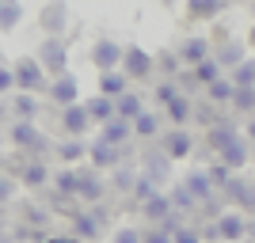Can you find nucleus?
Here are the masks:
<instances>
[{
	"instance_id": "nucleus-1",
	"label": "nucleus",
	"mask_w": 255,
	"mask_h": 243,
	"mask_svg": "<svg viewBox=\"0 0 255 243\" xmlns=\"http://www.w3.org/2000/svg\"><path fill=\"white\" fill-rule=\"evenodd\" d=\"M11 69H15V91L38 95V91H46V87H50V76H46V69L38 65V57H19Z\"/></svg>"
},
{
	"instance_id": "nucleus-2",
	"label": "nucleus",
	"mask_w": 255,
	"mask_h": 243,
	"mask_svg": "<svg viewBox=\"0 0 255 243\" xmlns=\"http://www.w3.org/2000/svg\"><path fill=\"white\" fill-rule=\"evenodd\" d=\"M38 65L46 69L50 80L65 76L69 73V42H65V38H42V46H38Z\"/></svg>"
},
{
	"instance_id": "nucleus-3",
	"label": "nucleus",
	"mask_w": 255,
	"mask_h": 243,
	"mask_svg": "<svg viewBox=\"0 0 255 243\" xmlns=\"http://www.w3.org/2000/svg\"><path fill=\"white\" fill-rule=\"evenodd\" d=\"M225 201H229V209H240V213H255V182L244 179V175H233V179L225 182L221 190Z\"/></svg>"
},
{
	"instance_id": "nucleus-4",
	"label": "nucleus",
	"mask_w": 255,
	"mask_h": 243,
	"mask_svg": "<svg viewBox=\"0 0 255 243\" xmlns=\"http://www.w3.org/2000/svg\"><path fill=\"white\" fill-rule=\"evenodd\" d=\"M122 57H126V46H118L115 38H96L92 42V65H96L99 73H118L122 69Z\"/></svg>"
},
{
	"instance_id": "nucleus-5",
	"label": "nucleus",
	"mask_w": 255,
	"mask_h": 243,
	"mask_svg": "<svg viewBox=\"0 0 255 243\" xmlns=\"http://www.w3.org/2000/svg\"><path fill=\"white\" fill-rule=\"evenodd\" d=\"M122 73H126L129 84H133V80H149V76L156 73V57H152L149 50H141V46H126V57H122Z\"/></svg>"
},
{
	"instance_id": "nucleus-6",
	"label": "nucleus",
	"mask_w": 255,
	"mask_h": 243,
	"mask_svg": "<svg viewBox=\"0 0 255 243\" xmlns=\"http://www.w3.org/2000/svg\"><path fill=\"white\" fill-rule=\"evenodd\" d=\"M244 232H248V217L240 209L217 213V221H213V236H217L221 243H240V240H244Z\"/></svg>"
},
{
	"instance_id": "nucleus-7",
	"label": "nucleus",
	"mask_w": 255,
	"mask_h": 243,
	"mask_svg": "<svg viewBox=\"0 0 255 243\" xmlns=\"http://www.w3.org/2000/svg\"><path fill=\"white\" fill-rule=\"evenodd\" d=\"M88 163H92L96 171H118L122 163H126V152L115 148V145H107L103 137H96L92 145H88Z\"/></svg>"
},
{
	"instance_id": "nucleus-8",
	"label": "nucleus",
	"mask_w": 255,
	"mask_h": 243,
	"mask_svg": "<svg viewBox=\"0 0 255 243\" xmlns=\"http://www.w3.org/2000/svg\"><path fill=\"white\" fill-rule=\"evenodd\" d=\"M175 53H179V61L187 65V69H198L202 61H210V57H213V42L206 38V34H187Z\"/></svg>"
},
{
	"instance_id": "nucleus-9",
	"label": "nucleus",
	"mask_w": 255,
	"mask_h": 243,
	"mask_svg": "<svg viewBox=\"0 0 255 243\" xmlns=\"http://www.w3.org/2000/svg\"><path fill=\"white\" fill-rule=\"evenodd\" d=\"M8 137L15 141L19 152H42V148H46V133L34 126V122H19V118H15L11 129H8Z\"/></svg>"
},
{
	"instance_id": "nucleus-10",
	"label": "nucleus",
	"mask_w": 255,
	"mask_h": 243,
	"mask_svg": "<svg viewBox=\"0 0 255 243\" xmlns=\"http://www.w3.org/2000/svg\"><path fill=\"white\" fill-rule=\"evenodd\" d=\"M103 217H107L103 205H92V209L73 213V236H76L80 243H84V240H96V236L103 232Z\"/></svg>"
},
{
	"instance_id": "nucleus-11",
	"label": "nucleus",
	"mask_w": 255,
	"mask_h": 243,
	"mask_svg": "<svg viewBox=\"0 0 255 243\" xmlns=\"http://www.w3.org/2000/svg\"><path fill=\"white\" fill-rule=\"evenodd\" d=\"M46 95H50V103L61 106V110L65 106H76L80 103V80H76L73 73H65V76H57V80H50Z\"/></svg>"
},
{
	"instance_id": "nucleus-12",
	"label": "nucleus",
	"mask_w": 255,
	"mask_h": 243,
	"mask_svg": "<svg viewBox=\"0 0 255 243\" xmlns=\"http://www.w3.org/2000/svg\"><path fill=\"white\" fill-rule=\"evenodd\" d=\"M213 61L221 65L225 73H236V69L248 61V42H240V38H221V46L213 50Z\"/></svg>"
},
{
	"instance_id": "nucleus-13",
	"label": "nucleus",
	"mask_w": 255,
	"mask_h": 243,
	"mask_svg": "<svg viewBox=\"0 0 255 243\" xmlns=\"http://www.w3.org/2000/svg\"><path fill=\"white\" fill-rule=\"evenodd\" d=\"M76 171H80V194H76V198L84 201V205H99V201L107 198V182H103V175H99L92 163H88V167H76Z\"/></svg>"
},
{
	"instance_id": "nucleus-14",
	"label": "nucleus",
	"mask_w": 255,
	"mask_h": 243,
	"mask_svg": "<svg viewBox=\"0 0 255 243\" xmlns=\"http://www.w3.org/2000/svg\"><path fill=\"white\" fill-rule=\"evenodd\" d=\"M92 126H96V122H92V114H88L84 103L65 106V110H61V129H65V137H80V141H84V133H88Z\"/></svg>"
},
{
	"instance_id": "nucleus-15",
	"label": "nucleus",
	"mask_w": 255,
	"mask_h": 243,
	"mask_svg": "<svg viewBox=\"0 0 255 243\" xmlns=\"http://www.w3.org/2000/svg\"><path fill=\"white\" fill-rule=\"evenodd\" d=\"M168 160H183L194 152V133L191 129H164V148H160Z\"/></svg>"
},
{
	"instance_id": "nucleus-16",
	"label": "nucleus",
	"mask_w": 255,
	"mask_h": 243,
	"mask_svg": "<svg viewBox=\"0 0 255 243\" xmlns=\"http://www.w3.org/2000/svg\"><path fill=\"white\" fill-rule=\"evenodd\" d=\"M183 186L191 190V198L198 201V205H210V201L217 198V186H213V179H210V171H206V167L191 171V175L183 179Z\"/></svg>"
},
{
	"instance_id": "nucleus-17",
	"label": "nucleus",
	"mask_w": 255,
	"mask_h": 243,
	"mask_svg": "<svg viewBox=\"0 0 255 243\" xmlns=\"http://www.w3.org/2000/svg\"><path fill=\"white\" fill-rule=\"evenodd\" d=\"M240 137V126H236L233 118H217L210 129H206V145L213 148V152H221V148H229L233 141Z\"/></svg>"
},
{
	"instance_id": "nucleus-18",
	"label": "nucleus",
	"mask_w": 255,
	"mask_h": 243,
	"mask_svg": "<svg viewBox=\"0 0 255 243\" xmlns=\"http://www.w3.org/2000/svg\"><path fill=\"white\" fill-rule=\"evenodd\" d=\"M248 160H252V152H248V141H244V133H240V137H236L229 148H221V152H217V163H225V167L233 171V175L248 167Z\"/></svg>"
},
{
	"instance_id": "nucleus-19",
	"label": "nucleus",
	"mask_w": 255,
	"mask_h": 243,
	"mask_svg": "<svg viewBox=\"0 0 255 243\" xmlns=\"http://www.w3.org/2000/svg\"><path fill=\"white\" fill-rule=\"evenodd\" d=\"M65 23H69V8H65L61 0H53V4H46V8H42V31H46V38H61Z\"/></svg>"
},
{
	"instance_id": "nucleus-20",
	"label": "nucleus",
	"mask_w": 255,
	"mask_h": 243,
	"mask_svg": "<svg viewBox=\"0 0 255 243\" xmlns=\"http://www.w3.org/2000/svg\"><path fill=\"white\" fill-rule=\"evenodd\" d=\"M164 118L171 122V129H187V122H194V103H191V95L183 91L179 99H171V103L164 106Z\"/></svg>"
},
{
	"instance_id": "nucleus-21",
	"label": "nucleus",
	"mask_w": 255,
	"mask_h": 243,
	"mask_svg": "<svg viewBox=\"0 0 255 243\" xmlns=\"http://www.w3.org/2000/svg\"><path fill=\"white\" fill-rule=\"evenodd\" d=\"M171 213H175V209H171V198H168V194H156L152 201H145V205H141V217H145L152 228H156V224H168Z\"/></svg>"
},
{
	"instance_id": "nucleus-22",
	"label": "nucleus",
	"mask_w": 255,
	"mask_h": 243,
	"mask_svg": "<svg viewBox=\"0 0 255 243\" xmlns=\"http://www.w3.org/2000/svg\"><path fill=\"white\" fill-rule=\"evenodd\" d=\"M19 182L27 186V190H42L46 182H50V167H46L42 160H27L19 167Z\"/></svg>"
},
{
	"instance_id": "nucleus-23",
	"label": "nucleus",
	"mask_w": 255,
	"mask_h": 243,
	"mask_svg": "<svg viewBox=\"0 0 255 243\" xmlns=\"http://www.w3.org/2000/svg\"><path fill=\"white\" fill-rule=\"evenodd\" d=\"M99 137L115 148H126V141L133 137V122H122V118H111L107 126H99Z\"/></svg>"
},
{
	"instance_id": "nucleus-24",
	"label": "nucleus",
	"mask_w": 255,
	"mask_h": 243,
	"mask_svg": "<svg viewBox=\"0 0 255 243\" xmlns=\"http://www.w3.org/2000/svg\"><path fill=\"white\" fill-rule=\"evenodd\" d=\"M129 91V80H126V73L118 69V73H99V95H107V99H122Z\"/></svg>"
},
{
	"instance_id": "nucleus-25",
	"label": "nucleus",
	"mask_w": 255,
	"mask_h": 243,
	"mask_svg": "<svg viewBox=\"0 0 255 243\" xmlns=\"http://www.w3.org/2000/svg\"><path fill=\"white\" fill-rule=\"evenodd\" d=\"M88 156V145L80 137H65L61 145H57V160H61L65 167H80V160Z\"/></svg>"
},
{
	"instance_id": "nucleus-26",
	"label": "nucleus",
	"mask_w": 255,
	"mask_h": 243,
	"mask_svg": "<svg viewBox=\"0 0 255 243\" xmlns=\"http://www.w3.org/2000/svg\"><path fill=\"white\" fill-rule=\"evenodd\" d=\"M145 114V103H141V91H126V95L115 103V118H122V122H137V118Z\"/></svg>"
},
{
	"instance_id": "nucleus-27",
	"label": "nucleus",
	"mask_w": 255,
	"mask_h": 243,
	"mask_svg": "<svg viewBox=\"0 0 255 243\" xmlns=\"http://www.w3.org/2000/svg\"><path fill=\"white\" fill-rule=\"evenodd\" d=\"M164 133V118L156 114V110H145V114L133 122V137H141V141H152V137H160Z\"/></svg>"
},
{
	"instance_id": "nucleus-28",
	"label": "nucleus",
	"mask_w": 255,
	"mask_h": 243,
	"mask_svg": "<svg viewBox=\"0 0 255 243\" xmlns=\"http://www.w3.org/2000/svg\"><path fill=\"white\" fill-rule=\"evenodd\" d=\"M53 186H57L61 198H76V194H80V171L76 167H61L57 175H53Z\"/></svg>"
},
{
	"instance_id": "nucleus-29",
	"label": "nucleus",
	"mask_w": 255,
	"mask_h": 243,
	"mask_svg": "<svg viewBox=\"0 0 255 243\" xmlns=\"http://www.w3.org/2000/svg\"><path fill=\"white\" fill-rule=\"evenodd\" d=\"M88 114H92V122H99V126H107V122H111V118H115V99H107V95H92L88 99Z\"/></svg>"
},
{
	"instance_id": "nucleus-30",
	"label": "nucleus",
	"mask_w": 255,
	"mask_h": 243,
	"mask_svg": "<svg viewBox=\"0 0 255 243\" xmlns=\"http://www.w3.org/2000/svg\"><path fill=\"white\" fill-rule=\"evenodd\" d=\"M191 80H194L198 87H210V84H217V80H225V69L210 57V61H202L198 69H191Z\"/></svg>"
},
{
	"instance_id": "nucleus-31",
	"label": "nucleus",
	"mask_w": 255,
	"mask_h": 243,
	"mask_svg": "<svg viewBox=\"0 0 255 243\" xmlns=\"http://www.w3.org/2000/svg\"><path fill=\"white\" fill-rule=\"evenodd\" d=\"M11 110H15V118H19V122H34V114H38V95L15 91V95H11Z\"/></svg>"
},
{
	"instance_id": "nucleus-32",
	"label": "nucleus",
	"mask_w": 255,
	"mask_h": 243,
	"mask_svg": "<svg viewBox=\"0 0 255 243\" xmlns=\"http://www.w3.org/2000/svg\"><path fill=\"white\" fill-rule=\"evenodd\" d=\"M225 11V0H191L187 4V15L191 19H217Z\"/></svg>"
},
{
	"instance_id": "nucleus-33",
	"label": "nucleus",
	"mask_w": 255,
	"mask_h": 243,
	"mask_svg": "<svg viewBox=\"0 0 255 243\" xmlns=\"http://www.w3.org/2000/svg\"><path fill=\"white\" fill-rule=\"evenodd\" d=\"M229 106H233V114H240V118H255V87H236Z\"/></svg>"
},
{
	"instance_id": "nucleus-34",
	"label": "nucleus",
	"mask_w": 255,
	"mask_h": 243,
	"mask_svg": "<svg viewBox=\"0 0 255 243\" xmlns=\"http://www.w3.org/2000/svg\"><path fill=\"white\" fill-rule=\"evenodd\" d=\"M168 167H171V160L164 156V152H152V156L141 163V175H149L152 182H164L168 179Z\"/></svg>"
},
{
	"instance_id": "nucleus-35",
	"label": "nucleus",
	"mask_w": 255,
	"mask_h": 243,
	"mask_svg": "<svg viewBox=\"0 0 255 243\" xmlns=\"http://www.w3.org/2000/svg\"><path fill=\"white\" fill-rule=\"evenodd\" d=\"M23 23V4L19 0H0V31H15Z\"/></svg>"
},
{
	"instance_id": "nucleus-36",
	"label": "nucleus",
	"mask_w": 255,
	"mask_h": 243,
	"mask_svg": "<svg viewBox=\"0 0 255 243\" xmlns=\"http://www.w3.org/2000/svg\"><path fill=\"white\" fill-rule=\"evenodd\" d=\"M137 175H141L137 167H126V163H122L118 171H111V190H118V194H133V182H137Z\"/></svg>"
},
{
	"instance_id": "nucleus-37",
	"label": "nucleus",
	"mask_w": 255,
	"mask_h": 243,
	"mask_svg": "<svg viewBox=\"0 0 255 243\" xmlns=\"http://www.w3.org/2000/svg\"><path fill=\"white\" fill-rule=\"evenodd\" d=\"M233 91H236V84L225 76V80H217V84L206 87V99H210V103H217V106H229V103H233Z\"/></svg>"
},
{
	"instance_id": "nucleus-38",
	"label": "nucleus",
	"mask_w": 255,
	"mask_h": 243,
	"mask_svg": "<svg viewBox=\"0 0 255 243\" xmlns=\"http://www.w3.org/2000/svg\"><path fill=\"white\" fill-rule=\"evenodd\" d=\"M156 194H164V190H160V182H152L149 175H137V182H133V198L145 205V201H152Z\"/></svg>"
},
{
	"instance_id": "nucleus-39",
	"label": "nucleus",
	"mask_w": 255,
	"mask_h": 243,
	"mask_svg": "<svg viewBox=\"0 0 255 243\" xmlns=\"http://www.w3.org/2000/svg\"><path fill=\"white\" fill-rule=\"evenodd\" d=\"M229 80H233L236 87H255V57H248L236 73H229Z\"/></svg>"
},
{
	"instance_id": "nucleus-40",
	"label": "nucleus",
	"mask_w": 255,
	"mask_h": 243,
	"mask_svg": "<svg viewBox=\"0 0 255 243\" xmlns=\"http://www.w3.org/2000/svg\"><path fill=\"white\" fill-rule=\"evenodd\" d=\"M152 95H156L160 106H168L171 99H179V95H183V87H179V80H164V84L152 87Z\"/></svg>"
},
{
	"instance_id": "nucleus-41",
	"label": "nucleus",
	"mask_w": 255,
	"mask_h": 243,
	"mask_svg": "<svg viewBox=\"0 0 255 243\" xmlns=\"http://www.w3.org/2000/svg\"><path fill=\"white\" fill-rule=\"evenodd\" d=\"M156 69L164 76H168V80H175V76L183 73V61H179V53H160L156 57Z\"/></svg>"
},
{
	"instance_id": "nucleus-42",
	"label": "nucleus",
	"mask_w": 255,
	"mask_h": 243,
	"mask_svg": "<svg viewBox=\"0 0 255 243\" xmlns=\"http://www.w3.org/2000/svg\"><path fill=\"white\" fill-rule=\"evenodd\" d=\"M168 198H171V209H198V201L191 198V190H187L183 182H179V186H171Z\"/></svg>"
},
{
	"instance_id": "nucleus-43",
	"label": "nucleus",
	"mask_w": 255,
	"mask_h": 243,
	"mask_svg": "<svg viewBox=\"0 0 255 243\" xmlns=\"http://www.w3.org/2000/svg\"><path fill=\"white\" fill-rule=\"evenodd\" d=\"M171 243H202V232H198L194 224H179V228L171 232Z\"/></svg>"
},
{
	"instance_id": "nucleus-44",
	"label": "nucleus",
	"mask_w": 255,
	"mask_h": 243,
	"mask_svg": "<svg viewBox=\"0 0 255 243\" xmlns=\"http://www.w3.org/2000/svg\"><path fill=\"white\" fill-rule=\"evenodd\" d=\"M0 95H15V69L0 65Z\"/></svg>"
},
{
	"instance_id": "nucleus-45",
	"label": "nucleus",
	"mask_w": 255,
	"mask_h": 243,
	"mask_svg": "<svg viewBox=\"0 0 255 243\" xmlns=\"http://www.w3.org/2000/svg\"><path fill=\"white\" fill-rule=\"evenodd\" d=\"M141 243H171V232L168 228H145V232H141Z\"/></svg>"
},
{
	"instance_id": "nucleus-46",
	"label": "nucleus",
	"mask_w": 255,
	"mask_h": 243,
	"mask_svg": "<svg viewBox=\"0 0 255 243\" xmlns=\"http://www.w3.org/2000/svg\"><path fill=\"white\" fill-rule=\"evenodd\" d=\"M111 243H141V228H118L115 236H111Z\"/></svg>"
},
{
	"instance_id": "nucleus-47",
	"label": "nucleus",
	"mask_w": 255,
	"mask_h": 243,
	"mask_svg": "<svg viewBox=\"0 0 255 243\" xmlns=\"http://www.w3.org/2000/svg\"><path fill=\"white\" fill-rule=\"evenodd\" d=\"M23 221L31 224V228H42V224L50 221V217H46V209H27V217H23Z\"/></svg>"
},
{
	"instance_id": "nucleus-48",
	"label": "nucleus",
	"mask_w": 255,
	"mask_h": 243,
	"mask_svg": "<svg viewBox=\"0 0 255 243\" xmlns=\"http://www.w3.org/2000/svg\"><path fill=\"white\" fill-rule=\"evenodd\" d=\"M11 194H15V182H11L8 175H0V201H8Z\"/></svg>"
},
{
	"instance_id": "nucleus-49",
	"label": "nucleus",
	"mask_w": 255,
	"mask_h": 243,
	"mask_svg": "<svg viewBox=\"0 0 255 243\" xmlns=\"http://www.w3.org/2000/svg\"><path fill=\"white\" fill-rule=\"evenodd\" d=\"M244 141H252V145H255V118H248V126H244Z\"/></svg>"
},
{
	"instance_id": "nucleus-50",
	"label": "nucleus",
	"mask_w": 255,
	"mask_h": 243,
	"mask_svg": "<svg viewBox=\"0 0 255 243\" xmlns=\"http://www.w3.org/2000/svg\"><path fill=\"white\" fill-rule=\"evenodd\" d=\"M248 50H255V23H252V31H248Z\"/></svg>"
},
{
	"instance_id": "nucleus-51",
	"label": "nucleus",
	"mask_w": 255,
	"mask_h": 243,
	"mask_svg": "<svg viewBox=\"0 0 255 243\" xmlns=\"http://www.w3.org/2000/svg\"><path fill=\"white\" fill-rule=\"evenodd\" d=\"M0 228H4V221H0Z\"/></svg>"
},
{
	"instance_id": "nucleus-52",
	"label": "nucleus",
	"mask_w": 255,
	"mask_h": 243,
	"mask_svg": "<svg viewBox=\"0 0 255 243\" xmlns=\"http://www.w3.org/2000/svg\"><path fill=\"white\" fill-rule=\"evenodd\" d=\"M252 11H255V8H252Z\"/></svg>"
}]
</instances>
